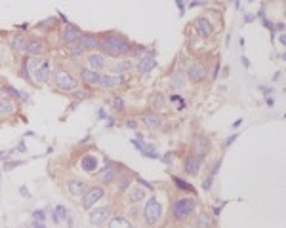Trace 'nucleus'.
<instances>
[{
	"instance_id": "obj_47",
	"label": "nucleus",
	"mask_w": 286,
	"mask_h": 228,
	"mask_svg": "<svg viewBox=\"0 0 286 228\" xmlns=\"http://www.w3.org/2000/svg\"><path fill=\"white\" fill-rule=\"evenodd\" d=\"M237 137H238L237 133H233V135H231L229 139H227V141H225V147H229L231 143H235V141H237Z\"/></svg>"
},
{
	"instance_id": "obj_51",
	"label": "nucleus",
	"mask_w": 286,
	"mask_h": 228,
	"mask_svg": "<svg viewBox=\"0 0 286 228\" xmlns=\"http://www.w3.org/2000/svg\"><path fill=\"white\" fill-rule=\"evenodd\" d=\"M244 21H246V23H252V21H254V16H252V14H246V16H244Z\"/></svg>"
},
{
	"instance_id": "obj_21",
	"label": "nucleus",
	"mask_w": 286,
	"mask_h": 228,
	"mask_svg": "<svg viewBox=\"0 0 286 228\" xmlns=\"http://www.w3.org/2000/svg\"><path fill=\"white\" fill-rule=\"evenodd\" d=\"M2 92H4V95H6L8 99H16V101H21V103L29 101V94H27V92L16 89V87L10 86V84H4V86H2Z\"/></svg>"
},
{
	"instance_id": "obj_15",
	"label": "nucleus",
	"mask_w": 286,
	"mask_h": 228,
	"mask_svg": "<svg viewBox=\"0 0 286 228\" xmlns=\"http://www.w3.org/2000/svg\"><path fill=\"white\" fill-rule=\"evenodd\" d=\"M109 217H111V207H109V205L95 207V209H92V213H90V222H92L94 226H99V224L107 222Z\"/></svg>"
},
{
	"instance_id": "obj_13",
	"label": "nucleus",
	"mask_w": 286,
	"mask_h": 228,
	"mask_svg": "<svg viewBox=\"0 0 286 228\" xmlns=\"http://www.w3.org/2000/svg\"><path fill=\"white\" fill-rule=\"evenodd\" d=\"M79 76H80V82H84L86 86H90V87H99L101 72L92 71V69H88V67H82V69H79Z\"/></svg>"
},
{
	"instance_id": "obj_42",
	"label": "nucleus",
	"mask_w": 286,
	"mask_h": 228,
	"mask_svg": "<svg viewBox=\"0 0 286 228\" xmlns=\"http://www.w3.org/2000/svg\"><path fill=\"white\" fill-rule=\"evenodd\" d=\"M17 165H21V162H8V164H4V169H14Z\"/></svg>"
},
{
	"instance_id": "obj_43",
	"label": "nucleus",
	"mask_w": 286,
	"mask_h": 228,
	"mask_svg": "<svg viewBox=\"0 0 286 228\" xmlns=\"http://www.w3.org/2000/svg\"><path fill=\"white\" fill-rule=\"evenodd\" d=\"M204 4H206L204 0H195V2H191L189 4V8H197V6H204Z\"/></svg>"
},
{
	"instance_id": "obj_44",
	"label": "nucleus",
	"mask_w": 286,
	"mask_h": 228,
	"mask_svg": "<svg viewBox=\"0 0 286 228\" xmlns=\"http://www.w3.org/2000/svg\"><path fill=\"white\" fill-rule=\"evenodd\" d=\"M137 183H139V187H143V189H147V190H151L153 187L149 185L147 181H143V179H137Z\"/></svg>"
},
{
	"instance_id": "obj_54",
	"label": "nucleus",
	"mask_w": 286,
	"mask_h": 228,
	"mask_svg": "<svg viewBox=\"0 0 286 228\" xmlns=\"http://www.w3.org/2000/svg\"><path fill=\"white\" fill-rule=\"evenodd\" d=\"M4 158H6V154H4V152H0V160H4Z\"/></svg>"
},
{
	"instance_id": "obj_36",
	"label": "nucleus",
	"mask_w": 286,
	"mask_h": 228,
	"mask_svg": "<svg viewBox=\"0 0 286 228\" xmlns=\"http://www.w3.org/2000/svg\"><path fill=\"white\" fill-rule=\"evenodd\" d=\"M172 181L175 183V187H177V189L187 190V192H191V194H195V189H193L187 181H183V179H180V177H172Z\"/></svg>"
},
{
	"instance_id": "obj_48",
	"label": "nucleus",
	"mask_w": 286,
	"mask_h": 228,
	"mask_svg": "<svg viewBox=\"0 0 286 228\" xmlns=\"http://www.w3.org/2000/svg\"><path fill=\"white\" fill-rule=\"evenodd\" d=\"M222 207H223V205H216L214 209H212V213H214L216 217H220V213H222Z\"/></svg>"
},
{
	"instance_id": "obj_22",
	"label": "nucleus",
	"mask_w": 286,
	"mask_h": 228,
	"mask_svg": "<svg viewBox=\"0 0 286 228\" xmlns=\"http://www.w3.org/2000/svg\"><path fill=\"white\" fill-rule=\"evenodd\" d=\"M44 42L40 38H32V40H27V46H25L23 52L29 54V57H40V55L44 54Z\"/></svg>"
},
{
	"instance_id": "obj_26",
	"label": "nucleus",
	"mask_w": 286,
	"mask_h": 228,
	"mask_svg": "<svg viewBox=\"0 0 286 228\" xmlns=\"http://www.w3.org/2000/svg\"><path fill=\"white\" fill-rule=\"evenodd\" d=\"M134 69V63L132 61H119V63H115L111 67V71H113V74H126V72H130Z\"/></svg>"
},
{
	"instance_id": "obj_53",
	"label": "nucleus",
	"mask_w": 286,
	"mask_h": 228,
	"mask_svg": "<svg viewBox=\"0 0 286 228\" xmlns=\"http://www.w3.org/2000/svg\"><path fill=\"white\" fill-rule=\"evenodd\" d=\"M275 29H277V31H280V32H282V29H284V23H278L277 27H275Z\"/></svg>"
},
{
	"instance_id": "obj_9",
	"label": "nucleus",
	"mask_w": 286,
	"mask_h": 228,
	"mask_svg": "<svg viewBox=\"0 0 286 228\" xmlns=\"http://www.w3.org/2000/svg\"><path fill=\"white\" fill-rule=\"evenodd\" d=\"M120 175V165L119 164H107L97 173V179H99V183L101 185H111V183L117 181V177Z\"/></svg>"
},
{
	"instance_id": "obj_32",
	"label": "nucleus",
	"mask_w": 286,
	"mask_h": 228,
	"mask_svg": "<svg viewBox=\"0 0 286 228\" xmlns=\"http://www.w3.org/2000/svg\"><path fill=\"white\" fill-rule=\"evenodd\" d=\"M151 107L155 110H162L166 109V97H164V94H160V92H157V94L151 97Z\"/></svg>"
},
{
	"instance_id": "obj_55",
	"label": "nucleus",
	"mask_w": 286,
	"mask_h": 228,
	"mask_svg": "<svg viewBox=\"0 0 286 228\" xmlns=\"http://www.w3.org/2000/svg\"><path fill=\"white\" fill-rule=\"evenodd\" d=\"M0 67H2V59H0Z\"/></svg>"
},
{
	"instance_id": "obj_27",
	"label": "nucleus",
	"mask_w": 286,
	"mask_h": 228,
	"mask_svg": "<svg viewBox=\"0 0 286 228\" xmlns=\"http://www.w3.org/2000/svg\"><path fill=\"white\" fill-rule=\"evenodd\" d=\"M10 46L14 48L16 52H23L25 46H27V38H25L23 34H19V32H16V34H12V40H10Z\"/></svg>"
},
{
	"instance_id": "obj_1",
	"label": "nucleus",
	"mask_w": 286,
	"mask_h": 228,
	"mask_svg": "<svg viewBox=\"0 0 286 228\" xmlns=\"http://www.w3.org/2000/svg\"><path fill=\"white\" fill-rule=\"evenodd\" d=\"M130 46L132 44L126 36H122L119 32H107L99 38V50L97 52H101L107 57H122V55L128 54Z\"/></svg>"
},
{
	"instance_id": "obj_38",
	"label": "nucleus",
	"mask_w": 286,
	"mask_h": 228,
	"mask_svg": "<svg viewBox=\"0 0 286 228\" xmlns=\"http://www.w3.org/2000/svg\"><path fill=\"white\" fill-rule=\"evenodd\" d=\"M56 211L59 213V215H57L59 219H67V217H69V211H67V207H63V205H57Z\"/></svg>"
},
{
	"instance_id": "obj_28",
	"label": "nucleus",
	"mask_w": 286,
	"mask_h": 228,
	"mask_svg": "<svg viewBox=\"0 0 286 228\" xmlns=\"http://www.w3.org/2000/svg\"><path fill=\"white\" fill-rule=\"evenodd\" d=\"M115 183H117V190H119L120 194H124L130 189V185H132V177L130 175H119Z\"/></svg>"
},
{
	"instance_id": "obj_52",
	"label": "nucleus",
	"mask_w": 286,
	"mask_h": 228,
	"mask_svg": "<svg viewBox=\"0 0 286 228\" xmlns=\"http://www.w3.org/2000/svg\"><path fill=\"white\" fill-rule=\"evenodd\" d=\"M262 92H263L265 95H269V94H271V87H263V86H262Z\"/></svg>"
},
{
	"instance_id": "obj_45",
	"label": "nucleus",
	"mask_w": 286,
	"mask_h": 228,
	"mask_svg": "<svg viewBox=\"0 0 286 228\" xmlns=\"http://www.w3.org/2000/svg\"><path fill=\"white\" fill-rule=\"evenodd\" d=\"M218 74H220V61H218V63H216V67H214V72H212V80L218 78Z\"/></svg>"
},
{
	"instance_id": "obj_4",
	"label": "nucleus",
	"mask_w": 286,
	"mask_h": 228,
	"mask_svg": "<svg viewBox=\"0 0 286 228\" xmlns=\"http://www.w3.org/2000/svg\"><path fill=\"white\" fill-rule=\"evenodd\" d=\"M54 84H56L57 89H61V92H71V89H77V87H79V80L75 78L69 71L57 69V71L54 72Z\"/></svg>"
},
{
	"instance_id": "obj_18",
	"label": "nucleus",
	"mask_w": 286,
	"mask_h": 228,
	"mask_svg": "<svg viewBox=\"0 0 286 228\" xmlns=\"http://www.w3.org/2000/svg\"><path fill=\"white\" fill-rule=\"evenodd\" d=\"M50 72H52V67H50V61H42V63L39 65V69L32 72V76L34 78L31 80V82H34V84H39V86H42V84H46L48 78H50Z\"/></svg>"
},
{
	"instance_id": "obj_19",
	"label": "nucleus",
	"mask_w": 286,
	"mask_h": 228,
	"mask_svg": "<svg viewBox=\"0 0 286 228\" xmlns=\"http://www.w3.org/2000/svg\"><path fill=\"white\" fill-rule=\"evenodd\" d=\"M141 124L149 131H157V129L162 127V118H160V114H157V110L155 112H145L141 116Z\"/></svg>"
},
{
	"instance_id": "obj_2",
	"label": "nucleus",
	"mask_w": 286,
	"mask_h": 228,
	"mask_svg": "<svg viewBox=\"0 0 286 228\" xmlns=\"http://www.w3.org/2000/svg\"><path fill=\"white\" fill-rule=\"evenodd\" d=\"M195 205H197L195 198H191V196L175 198L174 202H172V217H174V220L185 222V220L195 213Z\"/></svg>"
},
{
	"instance_id": "obj_17",
	"label": "nucleus",
	"mask_w": 286,
	"mask_h": 228,
	"mask_svg": "<svg viewBox=\"0 0 286 228\" xmlns=\"http://www.w3.org/2000/svg\"><path fill=\"white\" fill-rule=\"evenodd\" d=\"M210 152V141L204 133H197L193 139V154H199V156H206Z\"/></svg>"
},
{
	"instance_id": "obj_29",
	"label": "nucleus",
	"mask_w": 286,
	"mask_h": 228,
	"mask_svg": "<svg viewBox=\"0 0 286 228\" xmlns=\"http://www.w3.org/2000/svg\"><path fill=\"white\" fill-rule=\"evenodd\" d=\"M37 29L39 31H56L57 29V17H48V19H44V21H40L39 25H37Z\"/></svg>"
},
{
	"instance_id": "obj_41",
	"label": "nucleus",
	"mask_w": 286,
	"mask_h": 228,
	"mask_svg": "<svg viewBox=\"0 0 286 228\" xmlns=\"http://www.w3.org/2000/svg\"><path fill=\"white\" fill-rule=\"evenodd\" d=\"M162 160H164V164H174V154H172V152H166V156L162 158Z\"/></svg>"
},
{
	"instance_id": "obj_7",
	"label": "nucleus",
	"mask_w": 286,
	"mask_h": 228,
	"mask_svg": "<svg viewBox=\"0 0 286 228\" xmlns=\"http://www.w3.org/2000/svg\"><path fill=\"white\" fill-rule=\"evenodd\" d=\"M206 76H208V71H206V67H204V63L197 61V63L189 65L185 78H189L193 84H202V82L206 80Z\"/></svg>"
},
{
	"instance_id": "obj_34",
	"label": "nucleus",
	"mask_w": 286,
	"mask_h": 228,
	"mask_svg": "<svg viewBox=\"0 0 286 228\" xmlns=\"http://www.w3.org/2000/svg\"><path fill=\"white\" fill-rule=\"evenodd\" d=\"M143 198H145V190H143L141 187H137V189H134L128 194V202H130V204H137V202H141Z\"/></svg>"
},
{
	"instance_id": "obj_12",
	"label": "nucleus",
	"mask_w": 286,
	"mask_h": 228,
	"mask_svg": "<svg viewBox=\"0 0 286 228\" xmlns=\"http://www.w3.org/2000/svg\"><path fill=\"white\" fill-rule=\"evenodd\" d=\"M193 27H195V31H197V34H199L200 38H210V36L216 32L214 25L210 23L208 17H197L195 23H193Z\"/></svg>"
},
{
	"instance_id": "obj_40",
	"label": "nucleus",
	"mask_w": 286,
	"mask_h": 228,
	"mask_svg": "<svg viewBox=\"0 0 286 228\" xmlns=\"http://www.w3.org/2000/svg\"><path fill=\"white\" fill-rule=\"evenodd\" d=\"M32 220H44V211L42 209H37L32 213Z\"/></svg>"
},
{
	"instance_id": "obj_30",
	"label": "nucleus",
	"mask_w": 286,
	"mask_h": 228,
	"mask_svg": "<svg viewBox=\"0 0 286 228\" xmlns=\"http://www.w3.org/2000/svg\"><path fill=\"white\" fill-rule=\"evenodd\" d=\"M185 84H187V78L183 76L182 72H174V74H172V78H170V86H172V89H183Z\"/></svg>"
},
{
	"instance_id": "obj_11",
	"label": "nucleus",
	"mask_w": 286,
	"mask_h": 228,
	"mask_svg": "<svg viewBox=\"0 0 286 228\" xmlns=\"http://www.w3.org/2000/svg\"><path fill=\"white\" fill-rule=\"evenodd\" d=\"M80 27H77L75 23H65L63 29H61V44L63 46H69V44H73V42H77V38L80 36Z\"/></svg>"
},
{
	"instance_id": "obj_25",
	"label": "nucleus",
	"mask_w": 286,
	"mask_h": 228,
	"mask_svg": "<svg viewBox=\"0 0 286 228\" xmlns=\"http://www.w3.org/2000/svg\"><path fill=\"white\" fill-rule=\"evenodd\" d=\"M80 165H82V169L88 171V173H94L95 167H97V158L94 154H86V156L80 160Z\"/></svg>"
},
{
	"instance_id": "obj_5",
	"label": "nucleus",
	"mask_w": 286,
	"mask_h": 228,
	"mask_svg": "<svg viewBox=\"0 0 286 228\" xmlns=\"http://www.w3.org/2000/svg\"><path fill=\"white\" fill-rule=\"evenodd\" d=\"M204 164V156H199V154H187V156L183 158V171L189 175V177H195V175H199L200 167Z\"/></svg>"
},
{
	"instance_id": "obj_3",
	"label": "nucleus",
	"mask_w": 286,
	"mask_h": 228,
	"mask_svg": "<svg viewBox=\"0 0 286 228\" xmlns=\"http://www.w3.org/2000/svg\"><path fill=\"white\" fill-rule=\"evenodd\" d=\"M143 219H145V222L149 226H155V224L160 222V219H162V205H160L157 198H149L147 200V204L143 207Z\"/></svg>"
},
{
	"instance_id": "obj_39",
	"label": "nucleus",
	"mask_w": 286,
	"mask_h": 228,
	"mask_svg": "<svg viewBox=\"0 0 286 228\" xmlns=\"http://www.w3.org/2000/svg\"><path fill=\"white\" fill-rule=\"evenodd\" d=\"M212 183H214V175H208L204 183H202V190H210L212 189Z\"/></svg>"
},
{
	"instance_id": "obj_23",
	"label": "nucleus",
	"mask_w": 286,
	"mask_h": 228,
	"mask_svg": "<svg viewBox=\"0 0 286 228\" xmlns=\"http://www.w3.org/2000/svg\"><path fill=\"white\" fill-rule=\"evenodd\" d=\"M195 228H212V219L208 213H195V220H193Z\"/></svg>"
},
{
	"instance_id": "obj_20",
	"label": "nucleus",
	"mask_w": 286,
	"mask_h": 228,
	"mask_svg": "<svg viewBox=\"0 0 286 228\" xmlns=\"http://www.w3.org/2000/svg\"><path fill=\"white\" fill-rule=\"evenodd\" d=\"M67 190H69L71 196L82 198V194L88 190V183L80 181V179H69V181H67Z\"/></svg>"
},
{
	"instance_id": "obj_50",
	"label": "nucleus",
	"mask_w": 286,
	"mask_h": 228,
	"mask_svg": "<svg viewBox=\"0 0 286 228\" xmlns=\"http://www.w3.org/2000/svg\"><path fill=\"white\" fill-rule=\"evenodd\" d=\"M175 4H177V8H180V14H183V10H185V4H183V0H175Z\"/></svg>"
},
{
	"instance_id": "obj_6",
	"label": "nucleus",
	"mask_w": 286,
	"mask_h": 228,
	"mask_svg": "<svg viewBox=\"0 0 286 228\" xmlns=\"http://www.w3.org/2000/svg\"><path fill=\"white\" fill-rule=\"evenodd\" d=\"M103 196H105L103 187H88V190L82 194V207L84 209H92Z\"/></svg>"
},
{
	"instance_id": "obj_37",
	"label": "nucleus",
	"mask_w": 286,
	"mask_h": 228,
	"mask_svg": "<svg viewBox=\"0 0 286 228\" xmlns=\"http://www.w3.org/2000/svg\"><path fill=\"white\" fill-rule=\"evenodd\" d=\"M111 109L115 110V112H122V110H124V99H122V97H113Z\"/></svg>"
},
{
	"instance_id": "obj_33",
	"label": "nucleus",
	"mask_w": 286,
	"mask_h": 228,
	"mask_svg": "<svg viewBox=\"0 0 286 228\" xmlns=\"http://www.w3.org/2000/svg\"><path fill=\"white\" fill-rule=\"evenodd\" d=\"M109 228H134V224L126 217H113L109 220Z\"/></svg>"
},
{
	"instance_id": "obj_10",
	"label": "nucleus",
	"mask_w": 286,
	"mask_h": 228,
	"mask_svg": "<svg viewBox=\"0 0 286 228\" xmlns=\"http://www.w3.org/2000/svg\"><path fill=\"white\" fill-rule=\"evenodd\" d=\"M128 82L126 74H101L99 80V87L103 89H113V87H120Z\"/></svg>"
},
{
	"instance_id": "obj_8",
	"label": "nucleus",
	"mask_w": 286,
	"mask_h": 228,
	"mask_svg": "<svg viewBox=\"0 0 286 228\" xmlns=\"http://www.w3.org/2000/svg\"><path fill=\"white\" fill-rule=\"evenodd\" d=\"M109 57L107 55H103L101 52H92V54L86 55V65L88 69H92V71H103V69H107V65H109V61H107Z\"/></svg>"
},
{
	"instance_id": "obj_35",
	"label": "nucleus",
	"mask_w": 286,
	"mask_h": 228,
	"mask_svg": "<svg viewBox=\"0 0 286 228\" xmlns=\"http://www.w3.org/2000/svg\"><path fill=\"white\" fill-rule=\"evenodd\" d=\"M143 54H147V52H145V48H143V46H130V50H128L126 57H132V59H135V57H137V59H139V57H141Z\"/></svg>"
},
{
	"instance_id": "obj_49",
	"label": "nucleus",
	"mask_w": 286,
	"mask_h": 228,
	"mask_svg": "<svg viewBox=\"0 0 286 228\" xmlns=\"http://www.w3.org/2000/svg\"><path fill=\"white\" fill-rule=\"evenodd\" d=\"M32 226H34V228H46L42 220H32Z\"/></svg>"
},
{
	"instance_id": "obj_16",
	"label": "nucleus",
	"mask_w": 286,
	"mask_h": 228,
	"mask_svg": "<svg viewBox=\"0 0 286 228\" xmlns=\"http://www.w3.org/2000/svg\"><path fill=\"white\" fill-rule=\"evenodd\" d=\"M77 42H79L86 52H97V50H99V36L90 34V32H80V36L77 38Z\"/></svg>"
},
{
	"instance_id": "obj_31",
	"label": "nucleus",
	"mask_w": 286,
	"mask_h": 228,
	"mask_svg": "<svg viewBox=\"0 0 286 228\" xmlns=\"http://www.w3.org/2000/svg\"><path fill=\"white\" fill-rule=\"evenodd\" d=\"M84 54H86V50L80 46L79 42H73V44H69V46H67V55H69V57L79 59V57H82Z\"/></svg>"
},
{
	"instance_id": "obj_14",
	"label": "nucleus",
	"mask_w": 286,
	"mask_h": 228,
	"mask_svg": "<svg viewBox=\"0 0 286 228\" xmlns=\"http://www.w3.org/2000/svg\"><path fill=\"white\" fill-rule=\"evenodd\" d=\"M157 67V59H155V54L149 52V54H143L139 59H137V65H135V71L139 74H147L151 72L153 69Z\"/></svg>"
},
{
	"instance_id": "obj_46",
	"label": "nucleus",
	"mask_w": 286,
	"mask_h": 228,
	"mask_svg": "<svg viewBox=\"0 0 286 228\" xmlns=\"http://www.w3.org/2000/svg\"><path fill=\"white\" fill-rule=\"evenodd\" d=\"M126 127H130V129H137V122H135V120H128Z\"/></svg>"
},
{
	"instance_id": "obj_24",
	"label": "nucleus",
	"mask_w": 286,
	"mask_h": 228,
	"mask_svg": "<svg viewBox=\"0 0 286 228\" xmlns=\"http://www.w3.org/2000/svg\"><path fill=\"white\" fill-rule=\"evenodd\" d=\"M16 112V103L8 99L6 95H0V114H14Z\"/></svg>"
}]
</instances>
